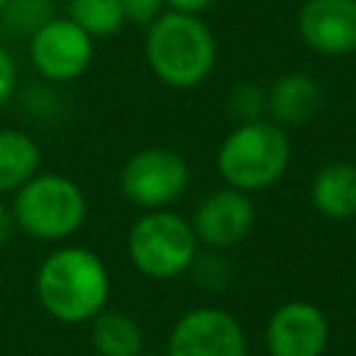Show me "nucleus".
I'll use <instances>...</instances> for the list:
<instances>
[{"mask_svg": "<svg viewBox=\"0 0 356 356\" xmlns=\"http://www.w3.org/2000/svg\"><path fill=\"white\" fill-rule=\"evenodd\" d=\"M309 197L314 211L328 220H353L356 217V164L331 161L320 167L312 178Z\"/></svg>", "mask_w": 356, "mask_h": 356, "instance_id": "obj_13", "label": "nucleus"}, {"mask_svg": "<svg viewBox=\"0 0 356 356\" xmlns=\"http://www.w3.org/2000/svg\"><path fill=\"white\" fill-rule=\"evenodd\" d=\"M120 3H122L125 22H134V25H142V28H147L167 6L164 0H120Z\"/></svg>", "mask_w": 356, "mask_h": 356, "instance_id": "obj_19", "label": "nucleus"}, {"mask_svg": "<svg viewBox=\"0 0 356 356\" xmlns=\"http://www.w3.org/2000/svg\"><path fill=\"white\" fill-rule=\"evenodd\" d=\"M14 214H11V209L6 206V203H0V245H6L8 239H11V234H14Z\"/></svg>", "mask_w": 356, "mask_h": 356, "instance_id": "obj_22", "label": "nucleus"}, {"mask_svg": "<svg viewBox=\"0 0 356 356\" xmlns=\"http://www.w3.org/2000/svg\"><path fill=\"white\" fill-rule=\"evenodd\" d=\"M228 114L234 122H253L267 117V89L259 83H239L228 95Z\"/></svg>", "mask_w": 356, "mask_h": 356, "instance_id": "obj_18", "label": "nucleus"}, {"mask_svg": "<svg viewBox=\"0 0 356 356\" xmlns=\"http://www.w3.org/2000/svg\"><path fill=\"white\" fill-rule=\"evenodd\" d=\"M42 150L36 139L17 128H0V195L17 192L39 172Z\"/></svg>", "mask_w": 356, "mask_h": 356, "instance_id": "obj_14", "label": "nucleus"}, {"mask_svg": "<svg viewBox=\"0 0 356 356\" xmlns=\"http://www.w3.org/2000/svg\"><path fill=\"white\" fill-rule=\"evenodd\" d=\"M192 231L197 236V245H206L209 250H225L239 245L253 222H256V209L248 192L222 186L209 192L192 211Z\"/></svg>", "mask_w": 356, "mask_h": 356, "instance_id": "obj_10", "label": "nucleus"}, {"mask_svg": "<svg viewBox=\"0 0 356 356\" xmlns=\"http://www.w3.org/2000/svg\"><path fill=\"white\" fill-rule=\"evenodd\" d=\"M331 325L325 312L312 300L281 303L264 328L267 356H323Z\"/></svg>", "mask_w": 356, "mask_h": 356, "instance_id": "obj_9", "label": "nucleus"}, {"mask_svg": "<svg viewBox=\"0 0 356 356\" xmlns=\"http://www.w3.org/2000/svg\"><path fill=\"white\" fill-rule=\"evenodd\" d=\"M14 89H17V64L8 47L0 42V108L14 97Z\"/></svg>", "mask_w": 356, "mask_h": 356, "instance_id": "obj_20", "label": "nucleus"}, {"mask_svg": "<svg viewBox=\"0 0 356 356\" xmlns=\"http://www.w3.org/2000/svg\"><path fill=\"white\" fill-rule=\"evenodd\" d=\"M95 56V39L70 17H50L28 39V58L33 70L53 81L67 83L81 78Z\"/></svg>", "mask_w": 356, "mask_h": 356, "instance_id": "obj_7", "label": "nucleus"}, {"mask_svg": "<svg viewBox=\"0 0 356 356\" xmlns=\"http://www.w3.org/2000/svg\"><path fill=\"white\" fill-rule=\"evenodd\" d=\"M150 72L170 89H197L217 64V42L200 14L161 11L145 33Z\"/></svg>", "mask_w": 356, "mask_h": 356, "instance_id": "obj_2", "label": "nucleus"}, {"mask_svg": "<svg viewBox=\"0 0 356 356\" xmlns=\"http://www.w3.org/2000/svg\"><path fill=\"white\" fill-rule=\"evenodd\" d=\"M83 189L58 172H36L25 181L11 200L14 225L39 242H64L86 220Z\"/></svg>", "mask_w": 356, "mask_h": 356, "instance_id": "obj_4", "label": "nucleus"}, {"mask_svg": "<svg viewBox=\"0 0 356 356\" xmlns=\"http://www.w3.org/2000/svg\"><path fill=\"white\" fill-rule=\"evenodd\" d=\"M292 145L286 128L273 120L236 122L217 147V172L225 186L248 195L278 184L289 167Z\"/></svg>", "mask_w": 356, "mask_h": 356, "instance_id": "obj_3", "label": "nucleus"}, {"mask_svg": "<svg viewBox=\"0 0 356 356\" xmlns=\"http://www.w3.org/2000/svg\"><path fill=\"white\" fill-rule=\"evenodd\" d=\"M92 331V350L97 356H142L145 350V331L136 317L125 312H100L89 320Z\"/></svg>", "mask_w": 356, "mask_h": 356, "instance_id": "obj_15", "label": "nucleus"}, {"mask_svg": "<svg viewBox=\"0 0 356 356\" xmlns=\"http://www.w3.org/2000/svg\"><path fill=\"white\" fill-rule=\"evenodd\" d=\"M67 17L78 22L92 39H111L125 25L120 0H70Z\"/></svg>", "mask_w": 356, "mask_h": 356, "instance_id": "obj_16", "label": "nucleus"}, {"mask_svg": "<svg viewBox=\"0 0 356 356\" xmlns=\"http://www.w3.org/2000/svg\"><path fill=\"white\" fill-rule=\"evenodd\" d=\"M167 356H248V337L231 312L197 306L172 323Z\"/></svg>", "mask_w": 356, "mask_h": 356, "instance_id": "obj_8", "label": "nucleus"}, {"mask_svg": "<svg viewBox=\"0 0 356 356\" xmlns=\"http://www.w3.org/2000/svg\"><path fill=\"white\" fill-rule=\"evenodd\" d=\"M53 17L50 0H8L0 11V28L14 39H31L36 28H42Z\"/></svg>", "mask_w": 356, "mask_h": 356, "instance_id": "obj_17", "label": "nucleus"}, {"mask_svg": "<svg viewBox=\"0 0 356 356\" xmlns=\"http://www.w3.org/2000/svg\"><path fill=\"white\" fill-rule=\"evenodd\" d=\"M323 89L309 72H286L267 89V120L281 128H300L314 120Z\"/></svg>", "mask_w": 356, "mask_h": 356, "instance_id": "obj_12", "label": "nucleus"}, {"mask_svg": "<svg viewBox=\"0 0 356 356\" xmlns=\"http://www.w3.org/2000/svg\"><path fill=\"white\" fill-rule=\"evenodd\" d=\"M167 8L172 11H184V14H203L206 8L214 6V0H164Z\"/></svg>", "mask_w": 356, "mask_h": 356, "instance_id": "obj_21", "label": "nucleus"}, {"mask_svg": "<svg viewBox=\"0 0 356 356\" xmlns=\"http://www.w3.org/2000/svg\"><path fill=\"white\" fill-rule=\"evenodd\" d=\"M36 300L58 323H89L111 295V278L103 259L81 245H64L44 256L33 278Z\"/></svg>", "mask_w": 356, "mask_h": 356, "instance_id": "obj_1", "label": "nucleus"}, {"mask_svg": "<svg viewBox=\"0 0 356 356\" xmlns=\"http://www.w3.org/2000/svg\"><path fill=\"white\" fill-rule=\"evenodd\" d=\"M189 186V164L170 147H142L120 170V192L128 203L150 211L167 209Z\"/></svg>", "mask_w": 356, "mask_h": 356, "instance_id": "obj_6", "label": "nucleus"}, {"mask_svg": "<svg viewBox=\"0 0 356 356\" xmlns=\"http://www.w3.org/2000/svg\"><path fill=\"white\" fill-rule=\"evenodd\" d=\"M6 3H8V0H0V11H3V6H6Z\"/></svg>", "mask_w": 356, "mask_h": 356, "instance_id": "obj_23", "label": "nucleus"}, {"mask_svg": "<svg viewBox=\"0 0 356 356\" xmlns=\"http://www.w3.org/2000/svg\"><path fill=\"white\" fill-rule=\"evenodd\" d=\"M125 245L134 267L153 281H170L189 273L197 256L192 222L167 209H150L136 217Z\"/></svg>", "mask_w": 356, "mask_h": 356, "instance_id": "obj_5", "label": "nucleus"}, {"mask_svg": "<svg viewBox=\"0 0 356 356\" xmlns=\"http://www.w3.org/2000/svg\"><path fill=\"white\" fill-rule=\"evenodd\" d=\"M298 33L320 56L356 53V0H306L298 11Z\"/></svg>", "mask_w": 356, "mask_h": 356, "instance_id": "obj_11", "label": "nucleus"}]
</instances>
